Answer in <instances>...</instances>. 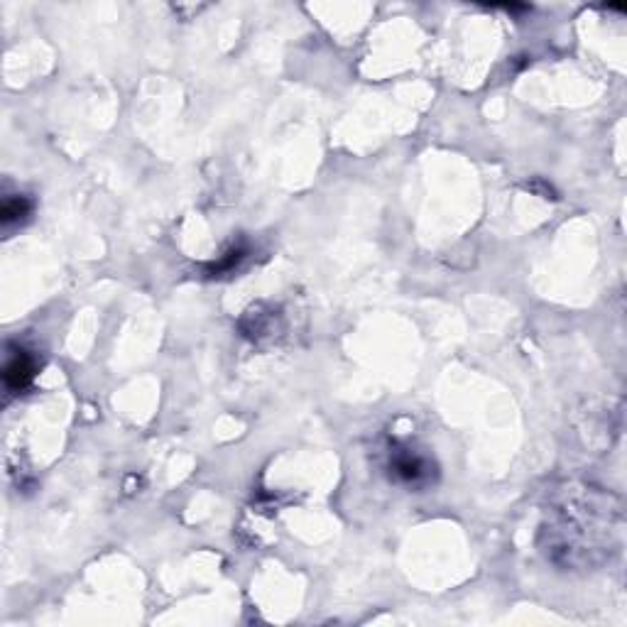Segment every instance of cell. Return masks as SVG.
Here are the masks:
<instances>
[{"label":"cell","instance_id":"obj_1","mask_svg":"<svg viewBox=\"0 0 627 627\" xmlns=\"http://www.w3.org/2000/svg\"><path fill=\"white\" fill-rule=\"evenodd\" d=\"M623 510L601 488H564L544 510V554L566 569H593L620 542Z\"/></svg>","mask_w":627,"mask_h":627},{"label":"cell","instance_id":"obj_4","mask_svg":"<svg viewBox=\"0 0 627 627\" xmlns=\"http://www.w3.org/2000/svg\"><path fill=\"white\" fill-rule=\"evenodd\" d=\"M30 214H32V201H30V196H25V194L8 196V199L3 201V206H0V221H3L5 228L27 221Z\"/></svg>","mask_w":627,"mask_h":627},{"label":"cell","instance_id":"obj_3","mask_svg":"<svg viewBox=\"0 0 627 627\" xmlns=\"http://www.w3.org/2000/svg\"><path fill=\"white\" fill-rule=\"evenodd\" d=\"M35 373H37L35 356H32L30 351H25V348H18V351L8 358V363H5L3 383L10 392H20L32 383Z\"/></svg>","mask_w":627,"mask_h":627},{"label":"cell","instance_id":"obj_2","mask_svg":"<svg viewBox=\"0 0 627 627\" xmlns=\"http://www.w3.org/2000/svg\"><path fill=\"white\" fill-rule=\"evenodd\" d=\"M390 473L397 481L412 485V488H422L434 481V463L410 446L395 444L390 449Z\"/></svg>","mask_w":627,"mask_h":627}]
</instances>
